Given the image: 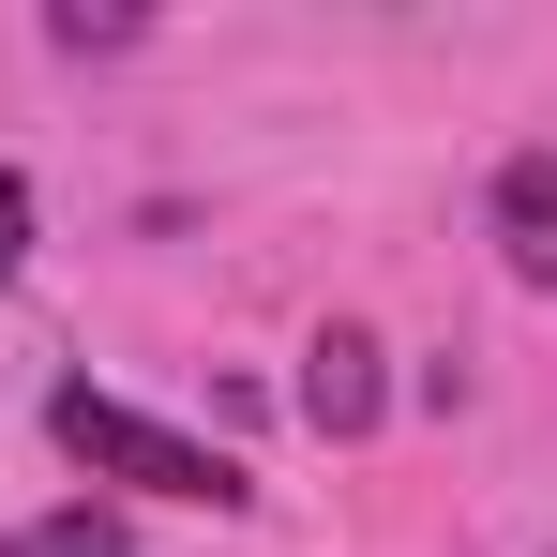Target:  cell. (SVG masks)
Here are the masks:
<instances>
[{
  "mask_svg": "<svg viewBox=\"0 0 557 557\" xmlns=\"http://www.w3.org/2000/svg\"><path fill=\"white\" fill-rule=\"evenodd\" d=\"M46 437L91 467V482H121V497H182V512H242L257 482L211 453V437H182V422H151V407H121V392H46Z\"/></svg>",
  "mask_w": 557,
  "mask_h": 557,
  "instance_id": "cell-1",
  "label": "cell"
},
{
  "mask_svg": "<svg viewBox=\"0 0 557 557\" xmlns=\"http://www.w3.org/2000/svg\"><path fill=\"white\" fill-rule=\"evenodd\" d=\"M376 407H392L376 332H362V317H332V332L301 347V422H317V437H376Z\"/></svg>",
  "mask_w": 557,
  "mask_h": 557,
  "instance_id": "cell-2",
  "label": "cell"
},
{
  "mask_svg": "<svg viewBox=\"0 0 557 557\" xmlns=\"http://www.w3.org/2000/svg\"><path fill=\"white\" fill-rule=\"evenodd\" d=\"M497 257H512V286H557V151L497 166Z\"/></svg>",
  "mask_w": 557,
  "mask_h": 557,
  "instance_id": "cell-3",
  "label": "cell"
},
{
  "mask_svg": "<svg viewBox=\"0 0 557 557\" xmlns=\"http://www.w3.org/2000/svg\"><path fill=\"white\" fill-rule=\"evenodd\" d=\"M0 557H136V528L76 497V512H30V528H0Z\"/></svg>",
  "mask_w": 557,
  "mask_h": 557,
  "instance_id": "cell-4",
  "label": "cell"
},
{
  "mask_svg": "<svg viewBox=\"0 0 557 557\" xmlns=\"http://www.w3.org/2000/svg\"><path fill=\"white\" fill-rule=\"evenodd\" d=\"M30 272V182H15V166H0V286Z\"/></svg>",
  "mask_w": 557,
  "mask_h": 557,
  "instance_id": "cell-5",
  "label": "cell"
}]
</instances>
